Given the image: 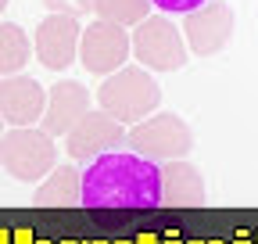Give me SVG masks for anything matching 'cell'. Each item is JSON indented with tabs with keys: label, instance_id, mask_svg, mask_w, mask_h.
<instances>
[{
	"label": "cell",
	"instance_id": "obj_1",
	"mask_svg": "<svg viewBox=\"0 0 258 244\" xmlns=\"http://www.w3.org/2000/svg\"><path fill=\"white\" fill-rule=\"evenodd\" d=\"M86 208H129V212H147L161 205V183L158 165L140 158L137 151H108L93 158L83 172V201Z\"/></svg>",
	"mask_w": 258,
	"mask_h": 244
},
{
	"label": "cell",
	"instance_id": "obj_30",
	"mask_svg": "<svg viewBox=\"0 0 258 244\" xmlns=\"http://www.w3.org/2000/svg\"><path fill=\"white\" fill-rule=\"evenodd\" d=\"M208 244H226V240H208Z\"/></svg>",
	"mask_w": 258,
	"mask_h": 244
},
{
	"label": "cell",
	"instance_id": "obj_12",
	"mask_svg": "<svg viewBox=\"0 0 258 244\" xmlns=\"http://www.w3.org/2000/svg\"><path fill=\"white\" fill-rule=\"evenodd\" d=\"M158 183H161V205H176V208L205 205V179H201L198 165H190L186 158L161 162L158 165Z\"/></svg>",
	"mask_w": 258,
	"mask_h": 244
},
{
	"label": "cell",
	"instance_id": "obj_26",
	"mask_svg": "<svg viewBox=\"0 0 258 244\" xmlns=\"http://www.w3.org/2000/svg\"><path fill=\"white\" fill-rule=\"evenodd\" d=\"M36 244H54V240H47V237H36Z\"/></svg>",
	"mask_w": 258,
	"mask_h": 244
},
{
	"label": "cell",
	"instance_id": "obj_13",
	"mask_svg": "<svg viewBox=\"0 0 258 244\" xmlns=\"http://www.w3.org/2000/svg\"><path fill=\"white\" fill-rule=\"evenodd\" d=\"M83 201V172L76 165H54L47 179H40V187L32 191V205L36 208H69Z\"/></svg>",
	"mask_w": 258,
	"mask_h": 244
},
{
	"label": "cell",
	"instance_id": "obj_4",
	"mask_svg": "<svg viewBox=\"0 0 258 244\" xmlns=\"http://www.w3.org/2000/svg\"><path fill=\"white\" fill-rule=\"evenodd\" d=\"M129 47H133L140 69H147V72H179L186 65L183 33L169 15H147L133 29Z\"/></svg>",
	"mask_w": 258,
	"mask_h": 244
},
{
	"label": "cell",
	"instance_id": "obj_22",
	"mask_svg": "<svg viewBox=\"0 0 258 244\" xmlns=\"http://www.w3.org/2000/svg\"><path fill=\"white\" fill-rule=\"evenodd\" d=\"M161 244H183V240H179L176 233H169V237H165V240H161Z\"/></svg>",
	"mask_w": 258,
	"mask_h": 244
},
{
	"label": "cell",
	"instance_id": "obj_23",
	"mask_svg": "<svg viewBox=\"0 0 258 244\" xmlns=\"http://www.w3.org/2000/svg\"><path fill=\"white\" fill-rule=\"evenodd\" d=\"M183 244H208V240H201V237H190V240H183Z\"/></svg>",
	"mask_w": 258,
	"mask_h": 244
},
{
	"label": "cell",
	"instance_id": "obj_2",
	"mask_svg": "<svg viewBox=\"0 0 258 244\" xmlns=\"http://www.w3.org/2000/svg\"><path fill=\"white\" fill-rule=\"evenodd\" d=\"M101 111H108L115 122H144L147 115H154L158 111V104H161V86H158V79L147 72V69H140V65H122L118 72H111V76H104V83H101Z\"/></svg>",
	"mask_w": 258,
	"mask_h": 244
},
{
	"label": "cell",
	"instance_id": "obj_29",
	"mask_svg": "<svg viewBox=\"0 0 258 244\" xmlns=\"http://www.w3.org/2000/svg\"><path fill=\"white\" fill-rule=\"evenodd\" d=\"M4 8H8V0H0V11H4Z\"/></svg>",
	"mask_w": 258,
	"mask_h": 244
},
{
	"label": "cell",
	"instance_id": "obj_31",
	"mask_svg": "<svg viewBox=\"0 0 258 244\" xmlns=\"http://www.w3.org/2000/svg\"><path fill=\"white\" fill-rule=\"evenodd\" d=\"M251 240H254V244H258V233H254V237H251Z\"/></svg>",
	"mask_w": 258,
	"mask_h": 244
},
{
	"label": "cell",
	"instance_id": "obj_9",
	"mask_svg": "<svg viewBox=\"0 0 258 244\" xmlns=\"http://www.w3.org/2000/svg\"><path fill=\"white\" fill-rule=\"evenodd\" d=\"M79 36H83V25L79 18H69V15H47L40 25H36V36H32V50H36L40 65L43 69H54V72H64L79 57Z\"/></svg>",
	"mask_w": 258,
	"mask_h": 244
},
{
	"label": "cell",
	"instance_id": "obj_24",
	"mask_svg": "<svg viewBox=\"0 0 258 244\" xmlns=\"http://www.w3.org/2000/svg\"><path fill=\"white\" fill-rule=\"evenodd\" d=\"M61 244H90V240H76V237H69V240H61Z\"/></svg>",
	"mask_w": 258,
	"mask_h": 244
},
{
	"label": "cell",
	"instance_id": "obj_11",
	"mask_svg": "<svg viewBox=\"0 0 258 244\" xmlns=\"http://www.w3.org/2000/svg\"><path fill=\"white\" fill-rule=\"evenodd\" d=\"M43 108H47V90L36 79H29L22 72L0 79V118L11 122V130L40 122Z\"/></svg>",
	"mask_w": 258,
	"mask_h": 244
},
{
	"label": "cell",
	"instance_id": "obj_27",
	"mask_svg": "<svg viewBox=\"0 0 258 244\" xmlns=\"http://www.w3.org/2000/svg\"><path fill=\"white\" fill-rule=\"evenodd\" d=\"M4 126H8V122H4V118H0V137H4Z\"/></svg>",
	"mask_w": 258,
	"mask_h": 244
},
{
	"label": "cell",
	"instance_id": "obj_7",
	"mask_svg": "<svg viewBox=\"0 0 258 244\" xmlns=\"http://www.w3.org/2000/svg\"><path fill=\"white\" fill-rule=\"evenodd\" d=\"M79 61L90 76H111L129 61V29L115 22H90L79 36Z\"/></svg>",
	"mask_w": 258,
	"mask_h": 244
},
{
	"label": "cell",
	"instance_id": "obj_17",
	"mask_svg": "<svg viewBox=\"0 0 258 244\" xmlns=\"http://www.w3.org/2000/svg\"><path fill=\"white\" fill-rule=\"evenodd\" d=\"M201 4H208V0H151V8H161L165 15H190Z\"/></svg>",
	"mask_w": 258,
	"mask_h": 244
},
{
	"label": "cell",
	"instance_id": "obj_21",
	"mask_svg": "<svg viewBox=\"0 0 258 244\" xmlns=\"http://www.w3.org/2000/svg\"><path fill=\"white\" fill-rule=\"evenodd\" d=\"M0 244H11V230H4V226H0Z\"/></svg>",
	"mask_w": 258,
	"mask_h": 244
},
{
	"label": "cell",
	"instance_id": "obj_28",
	"mask_svg": "<svg viewBox=\"0 0 258 244\" xmlns=\"http://www.w3.org/2000/svg\"><path fill=\"white\" fill-rule=\"evenodd\" d=\"M111 244H133V240H111Z\"/></svg>",
	"mask_w": 258,
	"mask_h": 244
},
{
	"label": "cell",
	"instance_id": "obj_5",
	"mask_svg": "<svg viewBox=\"0 0 258 244\" xmlns=\"http://www.w3.org/2000/svg\"><path fill=\"white\" fill-rule=\"evenodd\" d=\"M0 165H4L8 176L25 179V183L43 179L57 165L54 137H47L43 130H32V126L4 133V137H0Z\"/></svg>",
	"mask_w": 258,
	"mask_h": 244
},
{
	"label": "cell",
	"instance_id": "obj_14",
	"mask_svg": "<svg viewBox=\"0 0 258 244\" xmlns=\"http://www.w3.org/2000/svg\"><path fill=\"white\" fill-rule=\"evenodd\" d=\"M29 36L18 22H0V79L4 76H18L29 65Z\"/></svg>",
	"mask_w": 258,
	"mask_h": 244
},
{
	"label": "cell",
	"instance_id": "obj_8",
	"mask_svg": "<svg viewBox=\"0 0 258 244\" xmlns=\"http://www.w3.org/2000/svg\"><path fill=\"white\" fill-rule=\"evenodd\" d=\"M64 140H69V155L76 162H93V158H101V155H108V151L125 144V126L115 122L108 111L90 108L76 126L64 133Z\"/></svg>",
	"mask_w": 258,
	"mask_h": 244
},
{
	"label": "cell",
	"instance_id": "obj_18",
	"mask_svg": "<svg viewBox=\"0 0 258 244\" xmlns=\"http://www.w3.org/2000/svg\"><path fill=\"white\" fill-rule=\"evenodd\" d=\"M11 244H36V233H32L29 226H18V230L11 233Z\"/></svg>",
	"mask_w": 258,
	"mask_h": 244
},
{
	"label": "cell",
	"instance_id": "obj_20",
	"mask_svg": "<svg viewBox=\"0 0 258 244\" xmlns=\"http://www.w3.org/2000/svg\"><path fill=\"white\" fill-rule=\"evenodd\" d=\"M233 244H254V240H251V237H247V233H244V230H240V233H237V237H233Z\"/></svg>",
	"mask_w": 258,
	"mask_h": 244
},
{
	"label": "cell",
	"instance_id": "obj_15",
	"mask_svg": "<svg viewBox=\"0 0 258 244\" xmlns=\"http://www.w3.org/2000/svg\"><path fill=\"white\" fill-rule=\"evenodd\" d=\"M93 15L101 22H115V25L129 29L151 15V0H93Z\"/></svg>",
	"mask_w": 258,
	"mask_h": 244
},
{
	"label": "cell",
	"instance_id": "obj_19",
	"mask_svg": "<svg viewBox=\"0 0 258 244\" xmlns=\"http://www.w3.org/2000/svg\"><path fill=\"white\" fill-rule=\"evenodd\" d=\"M133 244H158V233H140Z\"/></svg>",
	"mask_w": 258,
	"mask_h": 244
},
{
	"label": "cell",
	"instance_id": "obj_3",
	"mask_svg": "<svg viewBox=\"0 0 258 244\" xmlns=\"http://www.w3.org/2000/svg\"><path fill=\"white\" fill-rule=\"evenodd\" d=\"M125 144L140 158L161 165V162H176V158L190 155L194 151V130L176 111H154L144 122H137L133 130H125Z\"/></svg>",
	"mask_w": 258,
	"mask_h": 244
},
{
	"label": "cell",
	"instance_id": "obj_25",
	"mask_svg": "<svg viewBox=\"0 0 258 244\" xmlns=\"http://www.w3.org/2000/svg\"><path fill=\"white\" fill-rule=\"evenodd\" d=\"M90 244H111V240H104V237H97V240H90Z\"/></svg>",
	"mask_w": 258,
	"mask_h": 244
},
{
	"label": "cell",
	"instance_id": "obj_10",
	"mask_svg": "<svg viewBox=\"0 0 258 244\" xmlns=\"http://www.w3.org/2000/svg\"><path fill=\"white\" fill-rule=\"evenodd\" d=\"M90 111V90L76 79H57L47 90V108L40 115V130L47 137H64Z\"/></svg>",
	"mask_w": 258,
	"mask_h": 244
},
{
	"label": "cell",
	"instance_id": "obj_16",
	"mask_svg": "<svg viewBox=\"0 0 258 244\" xmlns=\"http://www.w3.org/2000/svg\"><path fill=\"white\" fill-rule=\"evenodd\" d=\"M50 15H69V18H86L93 15V0H43Z\"/></svg>",
	"mask_w": 258,
	"mask_h": 244
},
{
	"label": "cell",
	"instance_id": "obj_6",
	"mask_svg": "<svg viewBox=\"0 0 258 244\" xmlns=\"http://www.w3.org/2000/svg\"><path fill=\"white\" fill-rule=\"evenodd\" d=\"M233 8L226 0H212V4L194 8L190 15H183V29L179 33L186 36V50L198 54V57H212L219 50H226V43L233 40Z\"/></svg>",
	"mask_w": 258,
	"mask_h": 244
}]
</instances>
